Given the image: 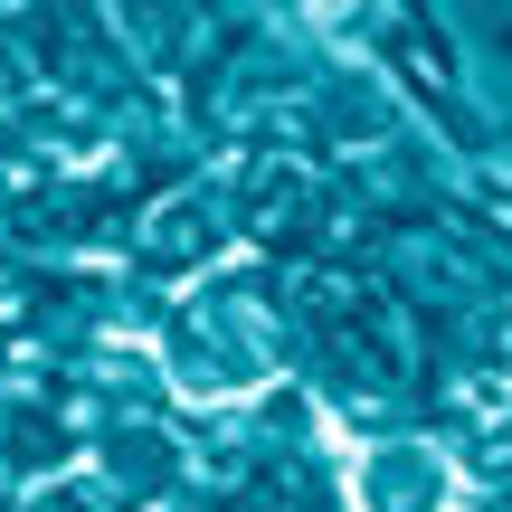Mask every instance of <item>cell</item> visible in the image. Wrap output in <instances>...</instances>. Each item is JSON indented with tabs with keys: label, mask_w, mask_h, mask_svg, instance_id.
Segmentation results:
<instances>
[{
	"label": "cell",
	"mask_w": 512,
	"mask_h": 512,
	"mask_svg": "<svg viewBox=\"0 0 512 512\" xmlns=\"http://www.w3.org/2000/svg\"><path fill=\"white\" fill-rule=\"evenodd\" d=\"M351 503L361 512H456L465 503V475L418 437H389L370 456H351Z\"/></svg>",
	"instance_id": "1"
}]
</instances>
